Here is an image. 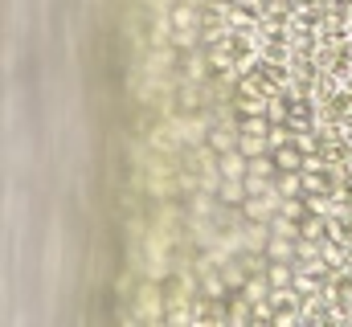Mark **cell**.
<instances>
[{"mask_svg": "<svg viewBox=\"0 0 352 327\" xmlns=\"http://www.w3.org/2000/svg\"><path fill=\"white\" fill-rule=\"evenodd\" d=\"M217 164V172H221V180H242L246 172H250V160L238 152V148H230V152H221V156H213Z\"/></svg>", "mask_w": 352, "mask_h": 327, "instance_id": "1", "label": "cell"}, {"mask_svg": "<svg viewBox=\"0 0 352 327\" xmlns=\"http://www.w3.org/2000/svg\"><path fill=\"white\" fill-rule=\"evenodd\" d=\"M266 282L270 286H291L295 282V262L291 258H270L266 262Z\"/></svg>", "mask_w": 352, "mask_h": 327, "instance_id": "2", "label": "cell"}, {"mask_svg": "<svg viewBox=\"0 0 352 327\" xmlns=\"http://www.w3.org/2000/svg\"><path fill=\"white\" fill-rule=\"evenodd\" d=\"M349 41H352V21H349Z\"/></svg>", "mask_w": 352, "mask_h": 327, "instance_id": "4", "label": "cell"}, {"mask_svg": "<svg viewBox=\"0 0 352 327\" xmlns=\"http://www.w3.org/2000/svg\"><path fill=\"white\" fill-rule=\"evenodd\" d=\"M349 21H352V12H349Z\"/></svg>", "mask_w": 352, "mask_h": 327, "instance_id": "5", "label": "cell"}, {"mask_svg": "<svg viewBox=\"0 0 352 327\" xmlns=\"http://www.w3.org/2000/svg\"><path fill=\"white\" fill-rule=\"evenodd\" d=\"M340 127H344V131H352V106L344 111V123H340Z\"/></svg>", "mask_w": 352, "mask_h": 327, "instance_id": "3", "label": "cell"}]
</instances>
